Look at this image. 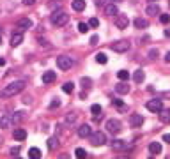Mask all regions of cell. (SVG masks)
Returning <instances> with one entry per match:
<instances>
[{"instance_id": "cell-1", "label": "cell", "mask_w": 170, "mask_h": 159, "mask_svg": "<svg viewBox=\"0 0 170 159\" xmlns=\"http://www.w3.org/2000/svg\"><path fill=\"white\" fill-rule=\"evenodd\" d=\"M25 87H27V83L23 80H16V81H11V83L0 92V95H2V97H13V95H18L20 92H23Z\"/></svg>"}, {"instance_id": "cell-2", "label": "cell", "mask_w": 170, "mask_h": 159, "mask_svg": "<svg viewBox=\"0 0 170 159\" xmlns=\"http://www.w3.org/2000/svg\"><path fill=\"white\" fill-rule=\"evenodd\" d=\"M55 62H57V67H60L62 71H69L71 67L75 66V60L71 57H67V55H59Z\"/></svg>"}, {"instance_id": "cell-3", "label": "cell", "mask_w": 170, "mask_h": 159, "mask_svg": "<svg viewBox=\"0 0 170 159\" xmlns=\"http://www.w3.org/2000/svg\"><path fill=\"white\" fill-rule=\"evenodd\" d=\"M52 23L55 26H64L69 23V16L66 13H62V11H57V13L52 14Z\"/></svg>"}, {"instance_id": "cell-4", "label": "cell", "mask_w": 170, "mask_h": 159, "mask_svg": "<svg viewBox=\"0 0 170 159\" xmlns=\"http://www.w3.org/2000/svg\"><path fill=\"white\" fill-rule=\"evenodd\" d=\"M130 46H131L130 39H119L115 42H112V50L115 53H126L130 50Z\"/></svg>"}, {"instance_id": "cell-5", "label": "cell", "mask_w": 170, "mask_h": 159, "mask_svg": "<svg viewBox=\"0 0 170 159\" xmlns=\"http://www.w3.org/2000/svg\"><path fill=\"white\" fill-rule=\"evenodd\" d=\"M91 145L92 147H101V145H105L106 143V136L103 134L101 131H98V132H91Z\"/></svg>"}, {"instance_id": "cell-6", "label": "cell", "mask_w": 170, "mask_h": 159, "mask_svg": "<svg viewBox=\"0 0 170 159\" xmlns=\"http://www.w3.org/2000/svg\"><path fill=\"white\" fill-rule=\"evenodd\" d=\"M106 129L112 134H117V132H120L122 126H120V122L117 119H110V120H106Z\"/></svg>"}, {"instance_id": "cell-7", "label": "cell", "mask_w": 170, "mask_h": 159, "mask_svg": "<svg viewBox=\"0 0 170 159\" xmlns=\"http://www.w3.org/2000/svg\"><path fill=\"white\" fill-rule=\"evenodd\" d=\"M145 108L149 110V111H152V113H156V111H159L161 108H163V103H161V99H151V101H147V104H145Z\"/></svg>"}, {"instance_id": "cell-8", "label": "cell", "mask_w": 170, "mask_h": 159, "mask_svg": "<svg viewBox=\"0 0 170 159\" xmlns=\"http://www.w3.org/2000/svg\"><path fill=\"white\" fill-rule=\"evenodd\" d=\"M131 90V87H130V83L128 81H124V80H120L117 85H115V92L120 94V95H128Z\"/></svg>"}, {"instance_id": "cell-9", "label": "cell", "mask_w": 170, "mask_h": 159, "mask_svg": "<svg viewBox=\"0 0 170 159\" xmlns=\"http://www.w3.org/2000/svg\"><path fill=\"white\" fill-rule=\"evenodd\" d=\"M128 25H130L128 16H124V14H117V16H115V26H117L119 30H124Z\"/></svg>"}, {"instance_id": "cell-10", "label": "cell", "mask_w": 170, "mask_h": 159, "mask_svg": "<svg viewBox=\"0 0 170 159\" xmlns=\"http://www.w3.org/2000/svg\"><path fill=\"white\" fill-rule=\"evenodd\" d=\"M27 117H28V113H27L25 110H18V111H14L13 115H11V122H14V124H20V122H23Z\"/></svg>"}, {"instance_id": "cell-11", "label": "cell", "mask_w": 170, "mask_h": 159, "mask_svg": "<svg viewBox=\"0 0 170 159\" xmlns=\"http://www.w3.org/2000/svg\"><path fill=\"white\" fill-rule=\"evenodd\" d=\"M32 20L30 18H21V20H18V23H16V26H18V30H28V28H32Z\"/></svg>"}, {"instance_id": "cell-12", "label": "cell", "mask_w": 170, "mask_h": 159, "mask_svg": "<svg viewBox=\"0 0 170 159\" xmlns=\"http://www.w3.org/2000/svg\"><path fill=\"white\" fill-rule=\"evenodd\" d=\"M119 14V7L115 5V4H108V5H105V16H108V18H115Z\"/></svg>"}, {"instance_id": "cell-13", "label": "cell", "mask_w": 170, "mask_h": 159, "mask_svg": "<svg viewBox=\"0 0 170 159\" xmlns=\"http://www.w3.org/2000/svg\"><path fill=\"white\" fill-rule=\"evenodd\" d=\"M130 124H131V127H140L144 124V117L138 115V113H133L130 117Z\"/></svg>"}, {"instance_id": "cell-14", "label": "cell", "mask_w": 170, "mask_h": 159, "mask_svg": "<svg viewBox=\"0 0 170 159\" xmlns=\"http://www.w3.org/2000/svg\"><path fill=\"white\" fill-rule=\"evenodd\" d=\"M91 132H92V129H91V126L89 124H82L78 127V136L80 138H89L91 136Z\"/></svg>"}, {"instance_id": "cell-15", "label": "cell", "mask_w": 170, "mask_h": 159, "mask_svg": "<svg viewBox=\"0 0 170 159\" xmlns=\"http://www.w3.org/2000/svg\"><path fill=\"white\" fill-rule=\"evenodd\" d=\"M55 80H57V74H55L53 71H44L43 76H41V81H43V83H53Z\"/></svg>"}, {"instance_id": "cell-16", "label": "cell", "mask_w": 170, "mask_h": 159, "mask_svg": "<svg viewBox=\"0 0 170 159\" xmlns=\"http://www.w3.org/2000/svg\"><path fill=\"white\" fill-rule=\"evenodd\" d=\"M158 113H159V120H161V124H170V110L161 108Z\"/></svg>"}, {"instance_id": "cell-17", "label": "cell", "mask_w": 170, "mask_h": 159, "mask_svg": "<svg viewBox=\"0 0 170 159\" xmlns=\"http://www.w3.org/2000/svg\"><path fill=\"white\" fill-rule=\"evenodd\" d=\"M23 42V34L21 32H16V34H13V37H11V46H20Z\"/></svg>"}, {"instance_id": "cell-18", "label": "cell", "mask_w": 170, "mask_h": 159, "mask_svg": "<svg viewBox=\"0 0 170 159\" xmlns=\"http://www.w3.org/2000/svg\"><path fill=\"white\" fill-rule=\"evenodd\" d=\"M149 152H151L152 156H158V154L161 152V143H158V142H151V143H149Z\"/></svg>"}, {"instance_id": "cell-19", "label": "cell", "mask_w": 170, "mask_h": 159, "mask_svg": "<svg viewBox=\"0 0 170 159\" xmlns=\"http://www.w3.org/2000/svg\"><path fill=\"white\" fill-rule=\"evenodd\" d=\"M13 138L14 140H18V142H23L27 138V131L25 129H14L13 131Z\"/></svg>"}, {"instance_id": "cell-20", "label": "cell", "mask_w": 170, "mask_h": 159, "mask_svg": "<svg viewBox=\"0 0 170 159\" xmlns=\"http://www.w3.org/2000/svg\"><path fill=\"white\" fill-rule=\"evenodd\" d=\"M110 145H112L114 150H124V148H126V143H124L122 140H119V138L112 140V143H110Z\"/></svg>"}, {"instance_id": "cell-21", "label": "cell", "mask_w": 170, "mask_h": 159, "mask_svg": "<svg viewBox=\"0 0 170 159\" xmlns=\"http://www.w3.org/2000/svg\"><path fill=\"white\" fill-rule=\"evenodd\" d=\"M73 9H75L76 13L85 11V0H73Z\"/></svg>"}, {"instance_id": "cell-22", "label": "cell", "mask_w": 170, "mask_h": 159, "mask_svg": "<svg viewBox=\"0 0 170 159\" xmlns=\"http://www.w3.org/2000/svg\"><path fill=\"white\" fill-rule=\"evenodd\" d=\"M133 80H135L136 83H142V81L145 80V73L142 71V69H136V71H135V74H133Z\"/></svg>"}, {"instance_id": "cell-23", "label": "cell", "mask_w": 170, "mask_h": 159, "mask_svg": "<svg viewBox=\"0 0 170 159\" xmlns=\"http://www.w3.org/2000/svg\"><path fill=\"white\" fill-rule=\"evenodd\" d=\"M145 13H147V16H156V14H159V7L154 5V4H151V5H147Z\"/></svg>"}, {"instance_id": "cell-24", "label": "cell", "mask_w": 170, "mask_h": 159, "mask_svg": "<svg viewBox=\"0 0 170 159\" xmlns=\"http://www.w3.org/2000/svg\"><path fill=\"white\" fill-rule=\"evenodd\" d=\"M28 156H30L32 159H39L41 156H43V154H41V150L37 148V147H32V148L28 150Z\"/></svg>"}, {"instance_id": "cell-25", "label": "cell", "mask_w": 170, "mask_h": 159, "mask_svg": "<svg viewBox=\"0 0 170 159\" xmlns=\"http://www.w3.org/2000/svg\"><path fill=\"white\" fill-rule=\"evenodd\" d=\"M9 124H11V117H9V115H4V117H0V127H2V129L9 127Z\"/></svg>"}, {"instance_id": "cell-26", "label": "cell", "mask_w": 170, "mask_h": 159, "mask_svg": "<svg viewBox=\"0 0 170 159\" xmlns=\"http://www.w3.org/2000/svg\"><path fill=\"white\" fill-rule=\"evenodd\" d=\"M135 26H136V28H147L149 23H147V20H144V18H136V20H135Z\"/></svg>"}, {"instance_id": "cell-27", "label": "cell", "mask_w": 170, "mask_h": 159, "mask_svg": "<svg viewBox=\"0 0 170 159\" xmlns=\"http://www.w3.org/2000/svg\"><path fill=\"white\" fill-rule=\"evenodd\" d=\"M48 148H50V150L59 148V140H57V138H48Z\"/></svg>"}, {"instance_id": "cell-28", "label": "cell", "mask_w": 170, "mask_h": 159, "mask_svg": "<svg viewBox=\"0 0 170 159\" xmlns=\"http://www.w3.org/2000/svg\"><path fill=\"white\" fill-rule=\"evenodd\" d=\"M91 111H92V115H96V117H98V115H101V113H103V108H101L99 104H92L91 106Z\"/></svg>"}, {"instance_id": "cell-29", "label": "cell", "mask_w": 170, "mask_h": 159, "mask_svg": "<svg viewBox=\"0 0 170 159\" xmlns=\"http://www.w3.org/2000/svg\"><path fill=\"white\" fill-rule=\"evenodd\" d=\"M117 78L119 80H124V81H128V78H130V73L122 69V71H119V73H117Z\"/></svg>"}, {"instance_id": "cell-30", "label": "cell", "mask_w": 170, "mask_h": 159, "mask_svg": "<svg viewBox=\"0 0 170 159\" xmlns=\"http://www.w3.org/2000/svg\"><path fill=\"white\" fill-rule=\"evenodd\" d=\"M75 156L78 159H83V157H87V152H85V148H76L75 150Z\"/></svg>"}, {"instance_id": "cell-31", "label": "cell", "mask_w": 170, "mask_h": 159, "mask_svg": "<svg viewBox=\"0 0 170 159\" xmlns=\"http://www.w3.org/2000/svg\"><path fill=\"white\" fill-rule=\"evenodd\" d=\"M78 32H82V34H87V32H89V25H87V23H83V21H82V23H78Z\"/></svg>"}, {"instance_id": "cell-32", "label": "cell", "mask_w": 170, "mask_h": 159, "mask_svg": "<svg viewBox=\"0 0 170 159\" xmlns=\"http://www.w3.org/2000/svg\"><path fill=\"white\" fill-rule=\"evenodd\" d=\"M96 60H98L99 64H106V60H108V58H106L105 53H98V55H96Z\"/></svg>"}, {"instance_id": "cell-33", "label": "cell", "mask_w": 170, "mask_h": 159, "mask_svg": "<svg viewBox=\"0 0 170 159\" xmlns=\"http://www.w3.org/2000/svg\"><path fill=\"white\" fill-rule=\"evenodd\" d=\"M87 25H89V26H92V28H98V26H99V20H98V18H91Z\"/></svg>"}, {"instance_id": "cell-34", "label": "cell", "mask_w": 170, "mask_h": 159, "mask_svg": "<svg viewBox=\"0 0 170 159\" xmlns=\"http://www.w3.org/2000/svg\"><path fill=\"white\" fill-rule=\"evenodd\" d=\"M62 90H64V92H67V94H71L73 90H75V85H73V83H66L64 87H62Z\"/></svg>"}, {"instance_id": "cell-35", "label": "cell", "mask_w": 170, "mask_h": 159, "mask_svg": "<svg viewBox=\"0 0 170 159\" xmlns=\"http://www.w3.org/2000/svg\"><path fill=\"white\" fill-rule=\"evenodd\" d=\"M159 21H161V23H165V25L170 23V14H161V16H159Z\"/></svg>"}, {"instance_id": "cell-36", "label": "cell", "mask_w": 170, "mask_h": 159, "mask_svg": "<svg viewBox=\"0 0 170 159\" xmlns=\"http://www.w3.org/2000/svg\"><path fill=\"white\" fill-rule=\"evenodd\" d=\"M114 104L120 108L119 111H126V106H124V103H122V101H119V99H115V101H114Z\"/></svg>"}, {"instance_id": "cell-37", "label": "cell", "mask_w": 170, "mask_h": 159, "mask_svg": "<svg viewBox=\"0 0 170 159\" xmlns=\"http://www.w3.org/2000/svg\"><path fill=\"white\" fill-rule=\"evenodd\" d=\"M82 87H83V89H89V87H91V80L83 78V80H82Z\"/></svg>"}, {"instance_id": "cell-38", "label": "cell", "mask_w": 170, "mask_h": 159, "mask_svg": "<svg viewBox=\"0 0 170 159\" xmlns=\"http://www.w3.org/2000/svg\"><path fill=\"white\" fill-rule=\"evenodd\" d=\"M66 120H67V122H75V120H76V113H69V115L66 117Z\"/></svg>"}, {"instance_id": "cell-39", "label": "cell", "mask_w": 170, "mask_h": 159, "mask_svg": "<svg viewBox=\"0 0 170 159\" xmlns=\"http://www.w3.org/2000/svg\"><path fill=\"white\" fill-rule=\"evenodd\" d=\"M158 55H159L158 50H151V51H149V58H158Z\"/></svg>"}, {"instance_id": "cell-40", "label": "cell", "mask_w": 170, "mask_h": 159, "mask_svg": "<svg viewBox=\"0 0 170 159\" xmlns=\"http://www.w3.org/2000/svg\"><path fill=\"white\" fill-rule=\"evenodd\" d=\"M98 41H99L98 36H92V37H91V44H98Z\"/></svg>"}, {"instance_id": "cell-41", "label": "cell", "mask_w": 170, "mask_h": 159, "mask_svg": "<svg viewBox=\"0 0 170 159\" xmlns=\"http://www.w3.org/2000/svg\"><path fill=\"white\" fill-rule=\"evenodd\" d=\"M21 2H23L25 5H34V4H36V0H21Z\"/></svg>"}, {"instance_id": "cell-42", "label": "cell", "mask_w": 170, "mask_h": 159, "mask_svg": "<svg viewBox=\"0 0 170 159\" xmlns=\"http://www.w3.org/2000/svg\"><path fill=\"white\" fill-rule=\"evenodd\" d=\"M55 106H60V101H59V99H55V101L52 103V106H50V108H55Z\"/></svg>"}, {"instance_id": "cell-43", "label": "cell", "mask_w": 170, "mask_h": 159, "mask_svg": "<svg viewBox=\"0 0 170 159\" xmlns=\"http://www.w3.org/2000/svg\"><path fill=\"white\" fill-rule=\"evenodd\" d=\"M96 2V5H105L106 4V0H94Z\"/></svg>"}, {"instance_id": "cell-44", "label": "cell", "mask_w": 170, "mask_h": 159, "mask_svg": "<svg viewBox=\"0 0 170 159\" xmlns=\"http://www.w3.org/2000/svg\"><path fill=\"white\" fill-rule=\"evenodd\" d=\"M163 142H165V143H170V134H165V136H163Z\"/></svg>"}, {"instance_id": "cell-45", "label": "cell", "mask_w": 170, "mask_h": 159, "mask_svg": "<svg viewBox=\"0 0 170 159\" xmlns=\"http://www.w3.org/2000/svg\"><path fill=\"white\" fill-rule=\"evenodd\" d=\"M18 152H20V148H13L11 150V156H18Z\"/></svg>"}, {"instance_id": "cell-46", "label": "cell", "mask_w": 170, "mask_h": 159, "mask_svg": "<svg viewBox=\"0 0 170 159\" xmlns=\"http://www.w3.org/2000/svg\"><path fill=\"white\" fill-rule=\"evenodd\" d=\"M165 62H168V64H170V51L165 55Z\"/></svg>"}, {"instance_id": "cell-47", "label": "cell", "mask_w": 170, "mask_h": 159, "mask_svg": "<svg viewBox=\"0 0 170 159\" xmlns=\"http://www.w3.org/2000/svg\"><path fill=\"white\" fill-rule=\"evenodd\" d=\"M0 66H5V60H4L2 57H0Z\"/></svg>"}, {"instance_id": "cell-48", "label": "cell", "mask_w": 170, "mask_h": 159, "mask_svg": "<svg viewBox=\"0 0 170 159\" xmlns=\"http://www.w3.org/2000/svg\"><path fill=\"white\" fill-rule=\"evenodd\" d=\"M165 36H167V37H170V30H168V28L165 30Z\"/></svg>"}, {"instance_id": "cell-49", "label": "cell", "mask_w": 170, "mask_h": 159, "mask_svg": "<svg viewBox=\"0 0 170 159\" xmlns=\"http://www.w3.org/2000/svg\"><path fill=\"white\" fill-rule=\"evenodd\" d=\"M112 2H120V0H112Z\"/></svg>"}, {"instance_id": "cell-50", "label": "cell", "mask_w": 170, "mask_h": 159, "mask_svg": "<svg viewBox=\"0 0 170 159\" xmlns=\"http://www.w3.org/2000/svg\"><path fill=\"white\" fill-rule=\"evenodd\" d=\"M0 44H2V36H0Z\"/></svg>"}, {"instance_id": "cell-51", "label": "cell", "mask_w": 170, "mask_h": 159, "mask_svg": "<svg viewBox=\"0 0 170 159\" xmlns=\"http://www.w3.org/2000/svg\"><path fill=\"white\" fill-rule=\"evenodd\" d=\"M151 2H154V0H151Z\"/></svg>"}]
</instances>
